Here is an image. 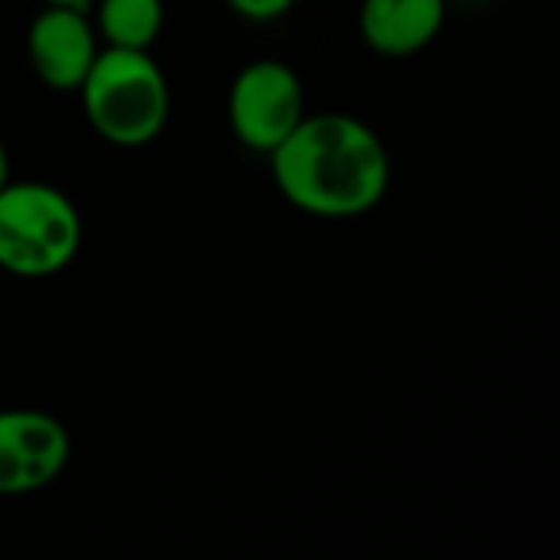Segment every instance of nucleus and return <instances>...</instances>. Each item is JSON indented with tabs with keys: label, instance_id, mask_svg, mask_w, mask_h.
I'll return each mask as SVG.
<instances>
[{
	"label": "nucleus",
	"instance_id": "nucleus-1",
	"mask_svg": "<svg viewBox=\"0 0 560 560\" xmlns=\"http://www.w3.org/2000/svg\"><path fill=\"white\" fill-rule=\"evenodd\" d=\"M269 161L279 194L308 217H361L374 210L390 187L384 138L348 112H305Z\"/></svg>",
	"mask_w": 560,
	"mask_h": 560
},
{
	"label": "nucleus",
	"instance_id": "nucleus-2",
	"mask_svg": "<svg viewBox=\"0 0 560 560\" xmlns=\"http://www.w3.org/2000/svg\"><path fill=\"white\" fill-rule=\"evenodd\" d=\"M79 98L92 131L115 148L151 144L171 118V85L151 49L102 46Z\"/></svg>",
	"mask_w": 560,
	"mask_h": 560
},
{
	"label": "nucleus",
	"instance_id": "nucleus-3",
	"mask_svg": "<svg viewBox=\"0 0 560 560\" xmlns=\"http://www.w3.org/2000/svg\"><path fill=\"white\" fill-rule=\"evenodd\" d=\"M82 217L66 190L43 180L0 187V269L16 279L59 276L79 253Z\"/></svg>",
	"mask_w": 560,
	"mask_h": 560
},
{
	"label": "nucleus",
	"instance_id": "nucleus-4",
	"mask_svg": "<svg viewBox=\"0 0 560 560\" xmlns=\"http://www.w3.org/2000/svg\"><path fill=\"white\" fill-rule=\"evenodd\" d=\"M226 115L236 141L269 158L305 118L299 72L282 59H256L243 66L230 85Z\"/></svg>",
	"mask_w": 560,
	"mask_h": 560
},
{
	"label": "nucleus",
	"instance_id": "nucleus-5",
	"mask_svg": "<svg viewBox=\"0 0 560 560\" xmlns=\"http://www.w3.org/2000/svg\"><path fill=\"white\" fill-rule=\"evenodd\" d=\"M72 459L62 420L33 407L0 410V495L20 499L49 489Z\"/></svg>",
	"mask_w": 560,
	"mask_h": 560
},
{
	"label": "nucleus",
	"instance_id": "nucleus-6",
	"mask_svg": "<svg viewBox=\"0 0 560 560\" xmlns=\"http://www.w3.org/2000/svg\"><path fill=\"white\" fill-rule=\"evenodd\" d=\"M98 49L102 39L89 10L43 3V10L30 20L26 59L33 75L52 92H79Z\"/></svg>",
	"mask_w": 560,
	"mask_h": 560
},
{
	"label": "nucleus",
	"instance_id": "nucleus-7",
	"mask_svg": "<svg viewBox=\"0 0 560 560\" xmlns=\"http://www.w3.org/2000/svg\"><path fill=\"white\" fill-rule=\"evenodd\" d=\"M446 23V0H361V39L390 59L427 49Z\"/></svg>",
	"mask_w": 560,
	"mask_h": 560
},
{
	"label": "nucleus",
	"instance_id": "nucleus-8",
	"mask_svg": "<svg viewBox=\"0 0 560 560\" xmlns=\"http://www.w3.org/2000/svg\"><path fill=\"white\" fill-rule=\"evenodd\" d=\"M89 16L102 46L151 49L164 30V0H92Z\"/></svg>",
	"mask_w": 560,
	"mask_h": 560
},
{
	"label": "nucleus",
	"instance_id": "nucleus-9",
	"mask_svg": "<svg viewBox=\"0 0 560 560\" xmlns=\"http://www.w3.org/2000/svg\"><path fill=\"white\" fill-rule=\"evenodd\" d=\"M226 3L236 16L249 23H272L295 7V0H226Z\"/></svg>",
	"mask_w": 560,
	"mask_h": 560
},
{
	"label": "nucleus",
	"instance_id": "nucleus-10",
	"mask_svg": "<svg viewBox=\"0 0 560 560\" xmlns=\"http://www.w3.org/2000/svg\"><path fill=\"white\" fill-rule=\"evenodd\" d=\"M10 180V154H7V144L0 141V187Z\"/></svg>",
	"mask_w": 560,
	"mask_h": 560
},
{
	"label": "nucleus",
	"instance_id": "nucleus-11",
	"mask_svg": "<svg viewBox=\"0 0 560 560\" xmlns=\"http://www.w3.org/2000/svg\"><path fill=\"white\" fill-rule=\"evenodd\" d=\"M43 3H56V7H75V10H89L92 0H43Z\"/></svg>",
	"mask_w": 560,
	"mask_h": 560
}]
</instances>
